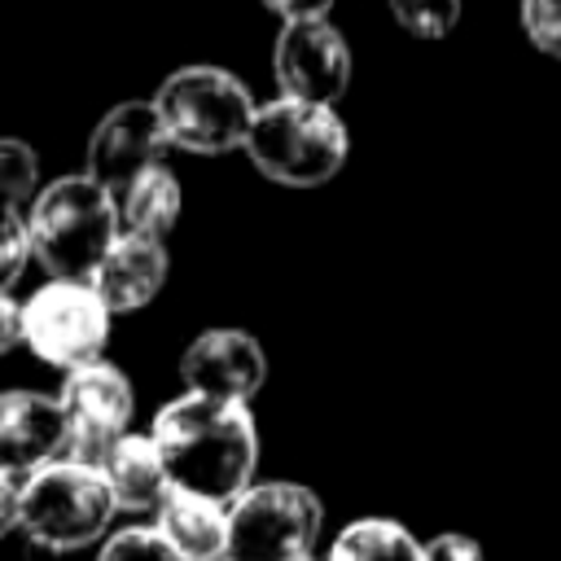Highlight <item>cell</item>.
<instances>
[{"label": "cell", "mask_w": 561, "mask_h": 561, "mask_svg": "<svg viewBox=\"0 0 561 561\" xmlns=\"http://www.w3.org/2000/svg\"><path fill=\"white\" fill-rule=\"evenodd\" d=\"M149 438L162 456L171 491H188L228 508L254 482L259 430L245 403L184 390L158 408Z\"/></svg>", "instance_id": "obj_1"}, {"label": "cell", "mask_w": 561, "mask_h": 561, "mask_svg": "<svg viewBox=\"0 0 561 561\" xmlns=\"http://www.w3.org/2000/svg\"><path fill=\"white\" fill-rule=\"evenodd\" d=\"M26 237L53 280H92L118 237V206L88 175H61L35 193Z\"/></svg>", "instance_id": "obj_2"}, {"label": "cell", "mask_w": 561, "mask_h": 561, "mask_svg": "<svg viewBox=\"0 0 561 561\" xmlns=\"http://www.w3.org/2000/svg\"><path fill=\"white\" fill-rule=\"evenodd\" d=\"M241 149L272 184L316 188L342 171L351 153V136L333 105H307V101L276 96L254 110Z\"/></svg>", "instance_id": "obj_3"}, {"label": "cell", "mask_w": 561, "mask_h": 561, "mask_svg": "<svg viewBox=\"0 0 561 561\" xmlns=\"http://www.w3.org/2000/svg\"><path fill=\"white\" fill-rule=\"evenodd\" d=\"M118 504L96 465L53 460L18 482V530L44 552H79L96 543Z\"/></svg>", "instance_id": "obj_4"}, {"label": "cell", "mask_w": 561, "mask_h": 561, "mask_svg": "<svg viewBox=\"0 0 561 561\" xmlns=\"http://www.w3.org/2000/svg\"><path fill=\"white\" fill-rule=\"evenodd\" d=\"M250 88L224 66H180L153 92V114L167 145L188 153H228L245 145L254 118Z\"/></svg>", "instance_id": "obj_5"}, {"label": "cell", "mask_w": 561, "mask_h": 561, "mask_svg": "<svg viewBox=\"0 0 561 561\" xmlns=\"http://www.w3.org/2000/svg\"><path fill=\"white\" fill-rule=\"evenodd\" d=\"M324 508L302 482H250L228 504V561L311 557Z\"/></svg>", "instance_id": "obj_6"}, {"label": "cell", "mask_w": 561, "mask_h": 561, "mask_svg": "<svg viewBox=\"0 0 561 561\" xmlns=\"http://www.w3.org/2000/svg\"><path fill=\"white\" fill-rule=\"evenodd\" d=\"M110 316L88 280H48L22 302V342L44 364L70 373L105 355Z\"/></svg>", "instance_id": "obj_7"}, {"label": "cell", "mask_w": 561, "mask_h": 561, "mask_svg": "<svg viewBox=\"0 0 561 561\" xmlns=\"http://www.w3.org/2000/svg\"><path fill=\"white\" fill-rule=\"evenodd\" d=\"M61 416H66V456L79 465H101V456L127 434L131 421V381L110 359L70 368L57 390Z\"/></svg>", "instance_id": "obj_8"}, {"label": "cell", "mask_w": 561, "mask_h": 561, "mask_svg": "<svg viewBox=\"0 0 561 561\" xmlns=\"http://www.w3.org/2000/svg\"><path fill=\"white\" fill-rule=\"evenodd\" d=\"M272 75L280 96L333 105L351 83V48L329 18L285 22L272 44Z\"/></svg>", "instance_id": "obj_9"}, {"label": "cell", "mask_w": 561, "mask_h": 561, "mask_svg": "<svg viewBox=\"0 0 561 561\" xmlns=\"http://www.w3.org/2000/svg\"><path fill=\"white\" fill-rule=\"evenodd\" d=\"M167 149V136H162V123L153 114V101H123L114 105L96 127H92V140H88V180L101 184L114 202L118 193L149 167H158Z\"/></svg>", "instance_id": "obj_10"}, {"label": "cell", "mask_w": 561, "mask_h": 561, "mask_svg": "<svg viewBox=\"0 0 561 561\" xmlns=\"http://www.w3.org/2000/svg\"><path fill=\"white\" fill-rule=\"evenodd\" d=\"M267 377L263 346L245 329H206L180 355V381L188 394L250 403Z\"/></svg>", "instance_id": "obj_11"}, {"label": "cell", "mask_w": 561, "mask_h": 561, "mask_svg": "<svg viewBox=\"0 0 561 561\" xmlns=\"http://www.w3.org/2000/svg\"><path fill=\"white\" fill-rule=\"evenodd\" d=\"M61 456H66V416L57 394L0 390V473L18 482Z\"/></svg>", "instance_id": "obj_12"}, {"label": "cell", "mask_w": 561, "mask_h": 561, "mask_svg": "<svg viewBox=\"0 0 561 561\" xmlns=\"http://www.w3.org/2000/svg\"><path fill=\"white\" fill-rule=\"evenodd\" d=\"M162 280H167V245L158 237L118 232L88 285L101 294V302L110 311H136V307L153 302Z\"/></svg>", "instance_id": "obj_13"}, {"label": "cell", "mask_w": 561, "mask_h": 561, "mask_svg": "<svg viewBox=\"0 0 561 561\" xmlns=\"http://www.w3.org/2000/svg\"><path fill=\"white\" fill-rule=\"evenodd\" d=\"M153 530L180 561H228V508L188 491H167Z\"/></svg>", "instance_id": "obj_14"}, {"label": "cell", "mask_w": 561, "mask_h": 561, "mask_svg": "<svg viewBox=\"0 0 561 561\" xmlns=\"http://www.w3.org/2000/svg\"><path fill=\"white\" fill-rule=\"evenodd\" d=\"M101 478L118 504V513H158V504L167 500L171 482L162 469V456L153 447L149 434H123L105 456H101Z\"/></svg>", "instance_id": "obj_15"}, {"label": "cell", "mask_w": 561, "mask_h": 561, "mask_svg": "<svg viewBox=\"0 0 561 561\" xmlns=\"http://www.w3.org/2000/svg\"><path fill=\"white\" fill-rule=\"evenodd\" d=\"M180 180L158 162L149 171H140L123 193H118V232H140V237H167L171 224L180 219Z\"/></svg>", "instance_id": "obj_16"}, {"label": "cell", "mask_w": 561, "mask_h": 561, "mask_svg": "<svg viewBox=\"0 0 561 561\" xmlns=\"http://www.w3.org/2000/svg\"><path fill=\"white\" fill-rule=\"evenodd\" d=\"M324 561H425L421 539L390 517H359L337 530Z\"/></svg>", "instance_id": "obj_17"}, {"label": "cell", "mask_w": 561, "mask_h": 561, "mask_svg": "<svg viewBox=\"0 0 561 561\" xmlns=\"http://www.w3.org/2000/svg\"><path fill=\"white\" fill-rule=\"evenodd\" d=\"M35 180H39V158L26 140L18 136H0V202L4 206H22L35 197Z\"/></svg>", "instance_id": "obj_18"}, {"label": "cell", "mask_w": 561, "mask_h": 561, "mask_svg": "<svg viewBox=\"0 0 561 561\" xmlns=\"http://www.w3.org/2000/svg\"><path fill=\"white\" fill-rule=\"evenodd\" d=\"M394 22L416 39H443L460 22V0H390Z\"/></svg>", "instance_id": "obj_19"}, {"label": "cell", "mask_w": 561, "mask_h": 561, "mask_svg": "<svg viewBox=\"0 0 561 561\" xmlns=\"http://www.w3.org/2000/svg\"><path fill=\"white\" fill-rule=\"evenodd\" d=\"M96 561H180V557L162 543V535L153 526H127L101 543Z\"/></svg>", "instance_id": "obj_20"}, {"label": "cell", "mask_w": 561, "mask_h": 561, "mask_svg": "<svg viewBox=\"0 0 561 561\" xmlns=\"http://www.w3.org/2000/svg\"><path fill=\"white\" fill-rule=\"evenodd\" d=\"M31 259V237H26V215L18 206L0 202V294H9V285L22 276Z\"/></svg>", "instance_id": "obj_21"}, {"label": "cell", "mask_w": 561, "mask_h": 561, "mask_svg": "<svg viewBox=\"0 0 561 561\" xmlns=\"http://www.w3.org/2000/svg\"><path fill=\"white\" fill-rule=\"evenodd\" d=\"M522 31L539 53L561 61V0H522Z\"/></svg>", "instance_id": "obj_22"}, {"label": "cell", "mask_w": 561, "mask_h": 561, "mask_svg": "<svg viewBox=\"0 0 561 561\" xmlns=\"http://www.w3.org/2000/svg\"><path fill=\"white\" fill-rule=\"evenodd\" d=\"M421 548H425V561H482V543L460 530H443V535L425 539Z\"/></svg>", "instance_id": "obj_23"}, {"label": "cell", "mask_w": 561, "mask_h": 561, "mask_svg": "<svg viewBox=\"0 0 561 561\" xmlns=\"http://www.w3.org/2000/svg\"><path fill=\"white\" fill-rule=\"evenodd\" d=\"M13 346H22V302L0 294V355H9Z\"/></svg>", "instance_id": "obj_24"}, {"label": "cell", "mask_w": 561, "mask_h": 561, "mask_svg": "<svg viewBox=\"0 0 561 561\" xmlns=\"http://www.w3.org/2000/svg\"><path fill=\"white\" fill-rule=\"evenodd\" d=\"M272 13H280L285 22H307V18H329L333 0H263Z\"/></svg>", "instance_id": "obj_25"}, {"label": "cell", "mask_w": 561, "mask_h": 561, "mask_svg": "<svg viewBox=\"0 0 561 561\" xmlns=\"http://www.w3.org/2000/svg\"><path fill=\"white\" fill-rule=\"evenodd\" d=\"M18 530V482L0 473V539Z\"/></svg>", "instance_id": "obj_26"}, {"label": "cell", "mask_w": 561, "mask_h": 561, "mask_svg": "<svg viewBox=\"0 0 561 561\" xmlns=\"http://www.w3.org/2000/svg\"><path fill=\"white\" fill-rule=\"evenodd\" d=\"M298 561H316V557H298Z\"/></svg>", "instance_id": "obj_27"}]
</instances>
